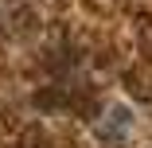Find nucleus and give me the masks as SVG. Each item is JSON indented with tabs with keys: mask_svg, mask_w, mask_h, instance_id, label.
Returning <instances> with one entry per match:
<instances>
[{
	"mask_svg": "<svg viewBox=\"0 0 152 148\" xmlns=\"http://www.w3.org/2000/svg\"><path fill=\"white\" fill-rule=\"evenodd\" d=\"M121 86L125 94L140 105H152V55H140L137 63H129L121 70Z\"/></svg>",
	"mask_w": 152,
	"mask_h": 148,
	"instance_id": "obj_1",
	"label": "nucleus"
},
{
	"mask_svg": "<svg viewBox=\"0 0 152 148\" xmlns=\"http://www.w3.org/2000/svg\"><path fill=\"white\" fill-rule=\"evenodd\" d=\"M98 121V140L102 144H109V148H121L129 140V129H133V117H129V109H121V105H109L105 113H98L94 117Z\"/></svg>",
	"mask_w": 152,
	"mask_h": 148,
	"instance_id": "obj_2",
	"label": "nucleus"
}]
</instances>
